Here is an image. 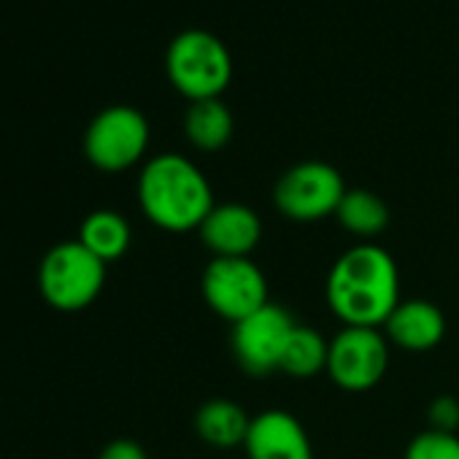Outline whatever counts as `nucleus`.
Returning a JSON list of instances; mask_svg holds the SVG:
<instances>
[{
    "label": "nucleus",
    "mask_w": 459,
    "mask_h": 459,
    "mask_svg": "<svg viewBox=\"0 0 459 459\" xmlns=\"http://www.w3.org/2000/svg\"><path fill=\"white\" fill-rule=\"evenodd\" d=\"M327 303L346 327L386 325L400 303V273L394 260L373 244L349 249L327 276Z\"/></svg>",
    "instance_id": "nucleus-1"
},
{
    "label": "nucleus",
    "mask_w": 459,
    "mask_h": 459,
    "mask_svg": "<svg viewBox=\"0 0 459 459\" xmlns=\"http://www.w3.org/2000/svg\"><path fill=\"white\" fill-rule=\"evenodd\" d=\"M138 203L152 224L168 233L200 230L213 208V192L203 170L181 154L152 157L138 176Z\"/></svg>",
    "instance_id": "nucleus-2"
},
{
    "label": "nucleus",
    "mask_w": 459,
    "mask_h": 459,
    "mask_svg": "<svg viewBox=\"0 0 459 459\" xmlns=\"http://www.w3.org/2000/svg\"><path fill=\"white\" fill-rule=\"evenodd\" d=\"M165 71L170 84L195 103L219 98L227 90L233 79V60L213 33L184 30L168 47Z\"/></svg>",
    "instance_id": "nucleus-3"
},
{
    "label": "nucleus",
    "mask_w": 459,
    "mask_h": 459,
    "mask_svg": "<svg viewBox=\"0 0 459 459\" xmlns=\"http://www.w3.org/2000/svg\"><path fill=\"white\" fill-rule=\"evenodd\" d=\"M106 284V263L79 241L57 244L39 268V290L44 300L65 314L84 311L98 300Z\"/></svg>",
    "instance_id": "nucleus-4"
},
{
    "label": "nucleus",
    "mask_w": 459,
    "mask_h": 459,
    "mask_svg": "<svg viewBox=\"0 0 459 459\" xmlns=\"http://www.w3.org/2000/svg\"><path fill=\"white\" fill-rule=\"evenodd\" d=\"M149 146V122L133 106L100 111L84 133V154L103 173H122L141 162Z\"/></svg>",
    "instance_id": "nucleus-5"
},
{
    "label": "nucleus",
    "mask_w": 459,
    "mask_h": 459,
    "mask_svg": "<svg viewBox=\"0 0 459 459\" xmlns=\"http://www.w3.org/2000/svg\"><path fill=\"white\" fill-rule=\"evenodd\" d=\"M203 298L213 314L238 325L268 306V279L249 257H213L203 271Z\"/></svg>",
    "instance_id": "nucleus-6"
},
{
    "label": "nucleus",
    "mask_w": 459,
    "mask_h": 459,
    "mask_svg": "<svg viewBox=\"0 0 459 459\" xmlns=\"http://www.w3.org/2000/svg\"><path fill=\"white\" fill-rule=\"evenodd\" d=\"M343 195V176L333 165L300 162L279 178L273 200L276 208L292 221H319L338 211Z\"/></svg>",
    "instance_id": "nucleus-7"
},
{
    "label": "nucleus",
    "mask_w": 459,
    "mask_h": 459,
    "mask_svg": "<svg viewBox=\"0 0 459 459\" xmlns=\"http://www.w3.org/2000/svg\"><path fill=\"white\" fill-rule=\"evenodd\" d=\"M295 327L298 325L292 314L273 303L233 325V354L241 370L255 378L281 370V359Z\"/></svg>",
    "instance_id": "nucleus-8"
},
{
    "label": "nucleus",
    "mask_w": 459,
    "mask_h": 459,
    "mask_svg": "<svg viewBox=\"0 0 459 459\" xmlns=\"http://www.w3.org/2000/svg\"><path fill=\"white\" fill-rule=\"evenodd\" d=\"M389 368L386 338L376 327H343L330 341L327 373L346 392L376 386Z\"/></svg>",
    "instance_id": "nucleus-9"
},
{
    "label": "nucleus",
    "mask_w": 459,
    "mask_h": 459,
    "mask_svg": "<svg viewBox=\"0 0 459 459\" xmlns=\"http://www.w3.org/2000/svg\"><path fill=\"white\" fill-rule=\"evenodd\" d=\"M197 233L213 257H249L263 238V221L249 205L221 203L211 208Z\"/></svg>",
    "instance_id": "nucleus-10"
},
{
    "label": "nucleus",
    "mask_w": 459,
    "mask_h": 459,
    "mask_svg": "<svg viewBox=\"0 0 459 459\" xmlns=\"http://www.w3.org/2000/svg\"><path fill=\"white\" fill-rule=\"evenodd\" d=\"M244 448L249 459H314L306 427L279 408L252 419Z\"/></svg>",
    "instance_id": "nucleus-11"
},
{
    "label": "nucleus",
    "mask_w": 459,
    "mask_h": 459,
    "mask_svg": "<svg viewBox=\"0 0 459 459\" xmlns=\"http://www.w3.org/2000/svg\"><path fill=\"white\" fill-rule=\"evenodd\" d=\"M386 338L405 351H429L446 335V319L429 300H400L384 325Z\"/></svg>",
    "instance_id": "nucleus-12"
},
{
    "label": "nucleus",
    "mask_w": 459,
    "mask_h": 459,
    "mask_svg": "<svg viewBox=\"0 0 459 459\" xmlns=\"http://www.w3.org/2000/svg\"><path fill=\"white\" fill-rule=\"evenodd\" d=\"M252 419L233 400H208L195 413V429L200 440L216 448H236L247 443Z\"/></svg>",
    "instance_id": "nucleus-13"
},
{
    "label": "nucleus",
    "mask_w": 459,
    "mask_h": 459,
    "mask_svg": "<svg viewBox=\"0 0 459 459\" xmlns=\"http://www.w3.org/2000/svg\"><path fill=\"white\" fill-rule=\"evenodd\" d=\"M133 241V230L127 224V219L117 211H92L79 230V244L84 249H90L98 260H103L106 265L125 257V252L130 249Z\"/></svg>",
    "instance_id": "nucleus-14"
},
{
    "label": "nucleus",
    "mask_w": 459,
    "mask_h": 459,
    "mask_svg": "<svg viewBox=\"0 0 459 459\" xmlns=\"http://www.w3.org/2000/svg\"><path fill=\"white\" fill-rule=\"evenodd\" d=\"M184 133L200 152H219L233 138V114L219 100H195L184 117Z\"/></svg>",
    "instance_id": "nucleus-15"
},
{
    "label": "nucleus",
    "mask_w": 459,
    "mask_h": 459,
    "mask_svg": "<svg viewBox=\"0 0 459 459\" xmlns=\"http://www.w3.org/2000/svg\"><path fill=\"white\" fill-rule=\"evenodd\" d=\"M335 216H338L341 227L349 230V233L357 238H376L389 224L386 203L368 189H346Z\"/></svg>",
    "instance_id": "nucleus-16"
},
{
    "label": "nucleus",
    "mask_w": 459,
    "mask_h": 459,
    "mask_svg": "<svg viewBox=\"0 0 459 459\" xmlns=\"http://www.w3.org/2000/svg\"><path fill=\"white\" fill-rule=\"evenodd\" d=\"M327 359H330V343L322 338V333L298 325L290 335L281 370L292 378H314L322 370H327Z\"/></svg>",
    "instance_id": "nucleus-17"
},
{
    "label": "nucleus",
    "mask_w": 459,
    "mask_h": 459,
    "mask_svg": "<svg viewBox=\"0 0 459 459\" xmlns=\"http://www.w3.org/2000/svg\"><path fill=\"white\" fill-rule=\"evenodd\" d=\"M405 459H459V437L454 432L424 429L411 440Z\"/></svg>",
    "instance_id": "nucleus-18"
},
{
    "label": "nucleus",
    "mask_w": 459,
    "mask_h": 459,
    "mask_svg": "<svg viewBox=\"0 0 459 459\" xmlns=\"http://www.w3.org/2000/svg\"><path fill=\"white\" fill-rule=\"evenodd\" d=\"M429 429H437V432H454L459 427V403L448 394L437 397L432 405H429Z\"/></svg>",
    "instance_id": "nucleus-19"
},
{
    "label": "nucleus",
    "mask_w": 459,
    "mask_h": 459,
    "mask_svg": "<svg viewBox=\"0 0 459 459\" xmlns=\"http://www.w3.org/2000/svg\"><path fill=\"white\" fill-rule=\"evenodd\" d=\"M98 459H149L143 446H138L135 440H127V437H119V440H111Z\"/></svg>",
    "instance_id": "nucleus-20"
}]
</instances>
